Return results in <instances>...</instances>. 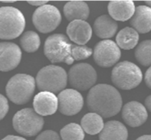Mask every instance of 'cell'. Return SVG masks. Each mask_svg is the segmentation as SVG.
Listing matches in <instances>:
<instances>
[{
    "instance_id": "obj_15",
    "label": "cell",
    "mask_w": 151,
    "mask_h": 140,
    "mask_svg": "<svg viewBox=\"0 0 151 140\" xmlns=\"http://www.w3.org/2000/svg\"><path fill=\"white\" fill-rule=\"evenodd\" d=\"M67 34L69 38L77 45H84L91 38L92 29L85 21H71L67 27Z\"/></svg>"
},
{
    "instance_id": "obj_20",
    "label": "cell",
    "mask_w": 151,
    "mask_h": 140,
    "mask_svg": "<svg viewBox=\"0 0 151 140\" xmlns=\"http://www.w3.org/2000/svg\"><path fill=\"white\" fill-rule=\"evenodd\" d=\"M64 14L67 20H86L89 15L88 5L84 1H72L67 2L63 8Z\"/></svg>"
},
{
    "instance_id": "obj_30",
    "label": "cell",
    "mask_w": 151,
    "mask_h": 140,
    "mask_svg": "<svg viewBox=\"0 0 151 140\" xmlns=\"http://www.w3.org/2000/svg\"><path fill=\"white\" fill-rule=\"evenodd\" d=\"M27 2L31 5L41 6L44 5H45L48 2V1H28Z\"/></svg>"
},
{
    "instance_id": "obj_18",
    "label": "cell",
    "mask_w": 151,
    "mask_h": 140,
    "mask_svg": "<svg viewBox=\"0 0 151 140\" xmlns=\"http://www.w3.org/2000/svg\"><path fill=\"white\" fill-rule=\"evenodd\" d=\"M127 136L126 126L117 121L107 122L99 133V140H127Z\"/></svg>"
},
{
    "instance_id": "obj_27",
    "label": "cell",
    "mask_w": 151,
    "mask_h": 140,
    "mask_svg": "<svg viewBox=\"0 0 151 140\" xmlns=\"http://www.w3.org/2000/svg\"><path fill=\"white\" fill-rule=\"evenodd\" d=\"M35 140H61L58 134L52 130H46L40 134Z\"/></svg>"
},
{
    "instance_id": "obj_12",
    "label": "cell",
    "mask_w": 151,
    "mask_h": 140,
    "mask_svg": "<svg viewBox=\"0 0 151 140\" xmlns=\"http://www.w3.org/2000/svg\"><path fill=\"white\" fill-rule=\"evenodd\" d=\"M22 52L18 45L11 42L0 43V71H8L19 64Z\"/></svg>"
},
{
    "instance_id": "obj_2",
    "label": "cell",
    "mask_w": 151,
    "mask_h": 140,
    "mask_svg": "<svg viewBox=\"0 0 151 140\" xmlns=\"http://www.w3.org/2000/svg\"><path fill=\"white\" fill-rule=\"evenodd\" d=\"M35 83V80L32 76L23 73L17 74L6 84V95L12 102L17 105L25 104L31 99Z\"/></svg>"
},
{
    "instance_id": "obj_10",
    "label": "cell",
    "mask_w": 151,
    "mask_h": 140,
    "mask_svg": "<svg viewBox=\"0 0 151 140\" xmlns=\"http://www.w3.org/2000/svg\"><path fill=\"white\" fill-rule=\"evenodd\" d=\"M120 57V50L112 40H101L94 47L93 58L96 64L100 67H110L115 64Z\"/></svg>"
},
{
    "instance_id": "obj_26",
    "label": "cell",
    "mask_w": 151,
    "mask_h": 140,
    "mask_svg": "<svg viewBox=\"0 0 151 140\" xmlns=\"http://www.w3.org/2000/svg\"><path fill=\"white\" fill-rule=\"evenodd\" d=\"M92 49L85 45L71 44V54L74 60H81L87 58L92 54Z\"/></svg>"
},
{
    "instance_id": "obj_1",
    "label": "cell",
    "mask_w": 151,
    "mask_h": 140,
    "mask_svg": "<svg viewBox=\"0 0 151 140\" xmlns=\"http://www.w3.org/2000/svg\"><path fill=\"white\" fill-rule=\"evenodd\" d=\"M87 105L92 112L107 118L117 114L122 108L120 93L113 86L99 84L91 88L87 96Z\"/></svg>"
},
{
    "instance_id": "obj_4",
    "label": "cell",
    "mask_w": 151,
    "mask_h": 140,
    "mask_svg": "<svg viewBox=\"0 0 151 140\" xmlns=\"http://www.w3.org/2000/svg\"><path fill=\"white\" fill-rule=\"evenodd\" d=\"M67 78V73L63 67L48 65L42 67L38 72L35 83L40 90L56 93L65 88Z\"/></svg>"
},
{
    "instance_id": "obj_6",
    "label": "cell",
    "mask_w": 151,
    "mask_h": 140,
    "mask_svg": "<svg viewBox=\"0 0 151 140\" xmlns=\"http://www.w3.org/2000/svg\"><path fill=\"white\" fill-rule=\"evenodd\" d=\"M111 81L119 89L130 90L136 87L142 80V73L135 64L123 61L117 64L112 70Z\"/></svg>"
},
{
    "instance_id": "obj_21",
    "label": "cell",
    "mask_w": 151,
    "mask_h": 140,
    "mask_svg": "<svg viewBox=\"0 0 151 140\" xmlns=\"http://www.w3.org/2000/svg\"><path fill=\"white\" fill-rule=\"evenodd\" d=\"M139 39V33L133 28L127 27L118 32L116 41L119 47L124 50H130L137 45Z\"/></svg>"
},
{
    "instance_id": "obj_7",
    "label": "cell",
    "mask_w": 151,
    "mask_h": 140,
    "mask_svg": "<svg viewBox=\"0 0 151 140\" xmlns=\"http://www.w3.org/2000/svg\"><path fill=\"white\" fill-rule=\"evenodd\" d=\"M43 118L32 108H24L18 111L12 119L14 129L25 136L36 135L43 128Z\"/></svg>"
},
{
    "instance_id": "obj_32",
    "label": "cell",
    "mask_w": 151,
    "mask_h": 140,
    "mask_svg": "<svg viewBox=\"0 0 151 140\" xmlns=\"http://www.w3.org/2000/svg\"><path fill=\"white\" fill-rule=\"evenodd\" d=\"M145 105L146 106L145 108L151 112V95L146 98L145 101Z\"/></svg>"
},
{
    "instance_id": "obj_5",
    "label": "cell",
    "mask_w": 151,
    "mask_h": 140,
    "mask_svg": "<svg viewBox=\"0 0 151 140\" xmlns=\"http://www.w3.org/2000/svg\"><path fill=\"white\" fill-rule=\"evenodd\" d=\"M71 44L65 35L54 34L46 39L44 53L52 63L64 62L67 64H71L74 61L71 54Z\"/></svg>"
},
{
    "instance_id": "obj_22",
    "label": "cell",
    "mask_w": 151,
    "mask_h": 140,
    "mask_svg": "<svg viewBox=\"0 0 151 140\" xmlns=\"http://www.w3.org/2000/svg\"><path fill=\"white\" fill-rule=\"evenodd\" d=\"M81 126L83 131L89 135L99 134L104 126L103 118L95 112L88 113L82 118Z\"/></svg>"
},
{
    "instance_id": "obj_28",
    "label": "cell",
    "mask_w": 151,
    "mask_h": 140,
    "mask_svg": "<svg viewBox=\"0 0 151 140\" xmlns=\"http://www.w3.org/2000/svg\"><path fill=\"white\" fill-rule=\"evenodd\" d=\"M9 110V105L7 99L2 94H0V121L6 115Z\"/></svg>"
},
{
    "instance_id": "obj_8",
    "label": "cell",
    "mask_w": 151,
    "mask_h": 140,
    "mask_svg": "<svg viewBox=\"0 0 151 140\" xmlns=\"http://www.w3.org/2000/svg\"><path fill=\"white\" fill-rule=\"evenodd\" d=\"M61 15L55 6L45 4L38 7L32 15V22L36 29L42 33L54 31L60 24Z\"/></svg>"
},
{
    "instance_id": "obj_14",
    "label": "cell",
    "mask_w": 151,
    "mask_h": 140,
    "mask_svg": "<svg viewBox=\"0 0 151 140\" xmlns=\"http://www.w3.org/2000/svg\"><path fill=\"white\" fill-rule=\"evenodd\" d=\"M32 104L34 110L39 115H51L58 109V99L53 93L41 91L34 96Z\"/></svg>"
},
{
    "instance_id": "obj_24",
    "label": "cell",
    "mask_w": 151,
    "mask_h": 140,
    "mask_svg": "<svg viewBox=\"0 0 151 140\" xmlns=\"http://www.w3.org/2000/svg\"><path fill=\"white\" fill-rule=\"evenodd\" d=\"M134 56L137 61L144 66L151 65V40L141 42L136 47Z\"/></svg>"
},
{
    "instance_id": "obj_9",
    "label": "cell",
    "mask_w": 151,
    "mask_h": 140,
    "mask_svg": "<svg viewBox=\"0 0 151 140\" xmlns=\"http://www.w3.org/2000/svg\"><path fill=\"white\" fill-rule=\"evenodd\" d=\"M68 78L72 87L77 90L84 91L95 84L97 75L95 69L90 64L81 63L70 68Z\"/></svg>"
},
{
    "instance_id": "obj_19",
    "label": "cell",
    "mask_w": 151,
    "mask_h": 140,
    "mask_svg": "<svg viewBox=\"0 0 151 140\" xmlns=\"http://www.w3.org/2000/svg\"><path fill=\"white\" fill-rule=\"evenodd\" d=\"M117 24L108 15L97 17L93 25V29L97 36L101 38H109L114 36L117 30Z\"/></svg>"
},
{
    "instance_id": "obj_31",
    "label": "cell",
    "mask_w": 151,
    "mask_h": 140,
    "mask_svg": "<svg viewBox=\"0 0 151 140\" xmlns=\"http://www.w3.org/2000/svg\"><path fill=\"white\" fill-rule=\"evenodd\" d=\"M1 140H27V139L21 136L9 135L6 136L4 138H2Z\"/></svg>"
},
{
    "instance_id": "obj_16",
    "label": "cell",
    "mask_w": 151,
    "mask_h": 140,
    "mask_svg": "<svg viewBox=\"0 0 151 140\" xmlns=\"http://www.w3.org/2000/svg\"><path fill=\"white\" fill-rule=\"evenodd\" d=\"M135 5L132 1H111L108 4V12L114 20L125 21L132 18Z\"/></svg>"
},
{
    "instance_id": "obj_35",
    "label": "cell",
    "mask_w": 151,
    "mask_h": 140,
    "mask_svg": "<svg viewBox=\"0 0 151 140\" xmlns=\"http://www.w3.org/2000/svg\"><path fill=\"white\" fill-rule=\"evenodd\" d=\"M145 2L148 6H149L150 8H151V1H146Z\"/></svg>"
},
{
    "instance_id": "obj_29",
    "label": "cell",
    "mask_w": 151,
    "mask_h": 140,
    "mask_svg": "<svg viewBox=\"0 0 151 140\" xmlns=\"http://www.w3.org/2000/svg\"><path fill=\"white\" fill-rule=\"evenodd\" d=\"M145 81L147 86L151 89V66L146 71L145 75Z\"/></svg>"
},
{
    "instance_id": "obj_34",
    "label": "cell",
    "mask_w": 151,
    "mask_h": 140,
    "mask_svg": "<svg viewBox=\"0 0 151 140\" xmlns=\"http://www.w3.org/2000/svg\"><path fill=\"white\" fill-rule=\"evenodd\" d=\"M0 2H4V3H11V2H15V1H1Z\"/></svg>"
},
{
    "instance_id": "obj_3",
    "label": "cell",
    "mask_w": 151,
    "mask_h": 140,
    "mask_svg": "<svg viewBox=\"0 0 151 140\" xmlns=\"http://www.w3.org/2000/svg\"><path fill=\"white\" fill-rule=\"evenodd\" d=\"M25 26L23 14L12 6L0 7V39L12 40L19 37Z\"/></svg>"
},
{
    "instance_id": "obj_33",
    "label": "cell",
    "mask_w": 151,
    "mask_h": 140,
    "mask_svg": "<svg viewBox=\"0 0 151 140\" xmlns=\"http://www.w3.org/2000/svg\"><path fill=\"white\" fill-rule=\"evenodd\" d=\"M136 140H151V135H142Z\"/></svg>"
},
{
    "instance_id": "obj_25",
    "label": "cell",
    "mask_w": 151,
    "mask_h": 140,
    "mask_svg": "<svg viewBox=\"0 0 151 140\" xmlns=\"http://www.w3.org/2000/svg\"><path fill=\"white\" fill-rule=\"evenodd\" d=\"M60 136L63 140H83L84 132L80 125L70 123L61 129Z\"/></svg>"
},
{
    "instance_id": "obj_13",
    "label": "cell",
    "mask_w": 151,
    "mask_h": 140,
    "mask_svg": "<svg viewBox=\"0 0 151 140\" xmlns=\"http://www.w3.org/2000/svg\"><path fill=\"white\" fill-rule=\"evenodd\" d=\"M122 115L124 122L131 127L141 126L147 118L146 109L137 101H131L125 104L122 109Z\"/></svg>"
},
{
    "instance_id": "obj_11",
    "label": "cell",
    "mask_w": 151,
    "mask_h": 140,
    "mask_svg": "<svg viewBox=\"0 0 151 140\" xmlns=\"http://www.w3.org/2000/svg\"><path fill=\"white\" fill-rule=\"evenodd\" d=\"M57 99L59 111L67 116L78 113L83 108L84 104L82 95L76 89L63 90L59 93Z\"/></svg>"
},
{
    "instance_id": "obj_17",
    "label": "cell",
    "mask_w": 151,
    "mask_h": 140,
    "mask_svg": "<svg viewBox=\"0 0 151 140\" xmlns=\"http://www.w3.org/2000/svg\"><path fill=\"white\" fill-rule=\"evenodd\" d=\"M130 23L137 32L143 34L151 31V8L146 5L136 7Z\"/></svg>"
},
{
    "instance_id": "obj_23",
    "label": "cell",
    "mask_w": 151,
    "mask_h": 140,
    "mask_svg": "<svg viewBox=\"0 0 151 140\" xmlns=\"http://www.w3.org/2000/svg\"><path fill=\"white\" fill-rule=\"evenodd\" d=\"M40 38L37 32L28 31L20 38V44L23 50L28 53L36 51L40 45Z\"/></svg>"
}]
</instances>
